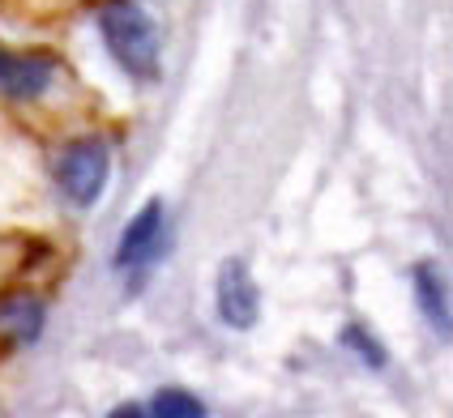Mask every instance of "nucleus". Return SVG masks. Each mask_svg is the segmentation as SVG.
Masks as SVG:
<instances>
[{"mask_svg":"<svg viewBox=\"0 0 453 418\" xmlns=\"http://www.w3.org/2000/svg\"><path fill=\"white\" fill-rule=\"evenodd\" d=\"M99 34L107 56L120 65L133 81H154L163 65V39L154 18L137 0H107L99 9Z\"/></svg>","mask_w":453,"mask_h":418,"instance_id":"1","label":"nucleus"},{"mask_svg":"<svg viewBox=\"0 0 453 418\" xmlns=\"http://www.w3.org/2000/svg\"><path fill=\"white\" fill-rule=\"evenodd\" d=\"M56 188L65 193L69 205L77 209H90L95 201L107 193V179H111V149L103 137H81L56 158Z\"/></svg>","mask_w":453,"mask_h":418,"instance_id":"2","label":"nucleus"},{"mask_svg":"<svg viewBox=\"0 0 453 418\" xmlns=\"http://www.w3.org/2000/svg\"><path fill=\"white\" fill-rule=\"evenodd\" d=\"M214 312L235 333H249L252 324L261 320V291H257L249 265L240 256L223 261L219 273H214Z\"/></svg>","mask_w":453,"mask_h":418,"instance_id":"3","label":"nucleus"},{"mask_svg":"<svg viewBox=\"0 0 453 418\" xmlns=\"http://www.w3.org/2000/svg\"><path fill=\"white\" fill-rule=\"evenodd\" d=\"M56 81V65L48 56H26V51L0 48V95L13 103L43 99Z\"/></svg>","mask_w":453,"mask_h":418,"instance_id":"4","label":"nucleus"},{"mask_svg":"<svg viewBox=\"0 0 453 418\" xmlns=\"http://www.w3.org/2000/svg\"><path fill=\"white\" fill-rule=\"evenodd\" d=\"M163 201H146L133 218H128L125 235H120V244L111 252V270H137V265H150L154 256V244L163 239Z\"/></svg>","mask_w":453,"mask_h":418,"instance_id":"5","label":"nucleus"},{"mask_svg":"<svg viewBox=\"0 0 453 418\" xmlns=\"http://www.w3.org/2000/svg\"><path fill=\"white\" fill-rule=\"evenodd\" d=\"M411 282H415V303H419L424 320L445 338V333H449V295H445V282H441L436 265H428V261L415 265Z\"/></svg>","mask_w":453,"mask_h":418,"instance_id":"6","label":"nucleus"},{"mask_svg":"<svg viewBox=\"0 0 453 418\" xmlns=\"http://www.w3.org/2000/svg\"><path fill=\"white\" fill-rule=\"evenodd\" d=\"M43 320H48V303L39 295H4L0 299V324L13 329L18 342H35L43 333Z\"/></svg>","mask_w":453,"mask_h":418,"instance_id":"7","label":"nucleus"},{"mask_svg":"<svg viewBox=\"0 0 453 418\" xmlns=\"http://www.w3.org/2000/svg\"><path fill=\"white\" fill-rule=\"evenodd\" d=\"M150 418H205V406L188 389H158L150 401Z\"/></svg>","mask_w":453,"mask_h":418,"instance_id":"8","label":"nucleus"},{"mask_svg":"<svg viewBox=\"0 0 453 418\" xmlns=\"http://www.w3.org/2000/svg\"><path fill=\"white\" fill-rule=\"evenodd\" d=\"M342 346L351 350L355 359H364V363H368V368H372V371H380V368H385V363H389V354H385V346H380L377 338H372V333L364 329V324H347V329H342Z\"/></svg>","mask_w":453,"mask_h":418,"instance_id":"9","label":"nucleus"},{"mask_svg":"<svg viewBox=\"0 0 453 418\" xmlns=\"http://www.w3.org/2000/svg\"><path fill=\"white\" fill-rule=\"evenodd\" d=\"M107 418H150V414H146V406H133V401H128V406H116Z\"/></svg>","mask_w":453,"mask_h":418,"instance_id":"10","label":"nucleus"}]
</instances>
